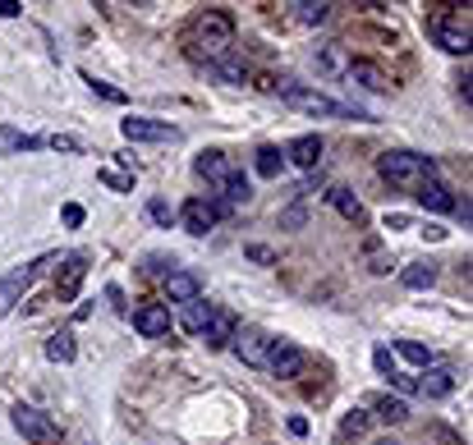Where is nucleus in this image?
I'll return each mask as SVG.
<instances>
[{
    "label": "nucleus",
    "instance_id": "4468645a",
    "mask_svg": "<svg viewBox=\"0 0 473 445\" xmlns=\"http://www.w3.org/2000/svg\"><path fill=\"white\" fill-rule=\"evenodd\" d=\"M414 198H419V207H428V211H455V202H459L441 179H423V184L414 189Z\"/></svg>",
    "mask_w": 473,
    "mask_h": 445
},
{
    "label": "nucleus",
    "instance_id": "423d86ee",
    "mask_svg": "<svg viewBox=\"0 0 473 445\" xmlns=\"http://www.w3.org/2000/svg\"><path fill=\"white\" fill-rule=\"evenodd\" d=\"M14 427L24 431V440H33V445H51L55 436H60V427L42 413V409H28V404H19L14 409Z\"/></svg>",
    "mask_w": 473,
    "mask_h": 445
},
{
    "label": "nucleus",
    "instance_id": "c03bdc74",
    "mask_svg": "<svg viewBox=\"0 0 473 445\" xmlns=\"http://www.w3.org/2000/svg\"><path fill=\"white\" fill-rule=\"evenodd\" d=\"M459 97H464V106L473 102V79H468V73H464V79H459Z\"/></svg>",
    "mask_w": 473,
    "mask_h": 445
},
{
    "label": "nucleus",
    "instance_id": "f704fd0d",
    "mask_svg": "<svg viewBox=\"0 0 473 445\" xmlns=\"http://www.w3.org/2000/svg\"><path fill=\"white\" fill-rule=\"evenodd\" d=\"M46 147H55V152H83V147H79V138H70V133H55V138H46Z\"/></svg>",
    "mask_w": 473,
    "mask_h": 445
},
{
    "label": "nucleus",
    "instance_id": "f257e3e1",
    "mask_svg": "<svg viewBox=\"0 0 473 445\" xmlns=\"http://www.w3.org/2000/svg\"><path fill=\"white\" fill-rule=\"evenodd\" d=\"M230 42H235V19H230L226 10H202V15L193 19V28H188L193 55H208V64H217V60L230 51Z\"/></svg>",
    "mask_w": 473,
    "mask_h": 445
},
{
    "label": "nucleus",
    "instance_id": "4c0bfd02",
    "mask_svg": "<svg viewBox=\"0 0 473 445\" xmlns=\"http://www.w3.org/2000/svg\"><path fill=\"white\" fill-rule=\"evenodd\" d=\"M372 363H377V372H381V377H395V363H391V349H377V353H372Z\"/></svg>",
    "mask_w": 473,
    "mask_h": 445
},
{
    "label": "nucleus",
    "instance_id": "ddd939ff",
    "mask_svg": "<svg viewBox=\"0 0 473 445\" xmlns=\"http://www.w3.org/2000/svg\"><path fill=\"white\" fill-rule=\"evenodd\" d=\"M345 79H350V83H359V88H368V92H386V88H391V79L381 73V64H377V60H350Z\"/></svg>",
    "mask_w": 473,
    "mask_h": 445
},
{
    "label": "nucleus",
    "instance_id": "aec40b11",
    "mask_svg": "<svg viewBox=\"0 0 473 445\" xmlns=\"http://www.w3.org/2000/svg\"><path fill=\"white\" fill-rule=\"evenodd\" d=\"M326 202H331L335 211H341L345 220H354V226H363V220H368V211H363V202L354 198V189H331V193H326Z\"/></svg>",
    "mask_w": 473,
    "mask_h": 445
},
{
    "label": "nucleus",
    "instance_id": "79ce46f5",
    "mask_svg": "<svg viewBox=\"0 0 473 445\" xmlns=\"http://www.w3.org/2000/svg\"><path fill=\"white\" fill-rule=\"evenodd\" d=\"M386 230H410V216H386Z\"/></svg>",
    "mask_w": 473,
    "mask_h": 445
},
{
    "label": "nucleus",
    "instance_id": "473e14b6",
    "mask_svg": "<svg viewBox=\"0 0 473 445\" xmlns=\"http://www.w3.org/2000/svg\"><path fill=\"white\" fill-rule=\"evenodd\" d=\"M221 193H226L230 202H248V198H253V189H248V179H244V175H235V179L221 189Z\"/></svg>",
    "mask_w": 473,
    "mask_h": 445
},
{
    "label": "nucleus",
    "instance_id": "6e6552de",
    "mask_svg": "<svg viewBox=\"0 0 473 445\" xmlns=\"http://www.w3.org/2000/svg\"><path fill=\"white\" fill-rule=\"evenodd\" d=\"M179 220H184V230H188V235H208L217 220H221V207L208 202V198H188L184 211H179Z\"/></svg>",
    "mask_w": 473,
    "mask_h": 445
},
{
    "label": "nucleus",
    "instance_id": "9d476101",
    "mask_svg": "<svg viewBox=\"0 0 473 445\" xmlns=\"http://www.w3.org/2000/svg\"><path fill=\"white\" fill-rule=\"evenodd\" d=\"M235 353H239L248 367H266V353H272V335L244 326V331H235Z\"/></svg>",
    "mask_w": 473,
    "mask_h": 445
},
{
    "label": "nucleus",
    "instance_id": "9b49d317",
    "mask_svg": "<svg viewBox=\"0 0 473 445\" xmlns=\"http://www.w3.org/2000/svg\"><path fill=\"white\" fill-rule=\"evenodd\" d=\"M46 262H51V257H42V262H24V266H19L5 285H0V313H10V308H14V299H19V294L37 280V271H42Z\"/></svg>",
    "mask_w": 473,
    "mask_h": 445
},
{
    "label": "nucleus",
    "instance_id": "2f4dec72",
    "mask_svg": "<svg viewBox=\"0 0 473 445\" xmlns=\"http://www.w3.org/2000/svg\"><path fill=\"white\" fill-rule=\"evenodd\" d=\"M101 184L115 193H133V175H120V170H101Z\"/></svg>",
    "mask_w": 473,
    "mask_h": 445
},
{
    "label": "nucleus",
    "instance_id": "cd10ccee",
    "mask_svg": "<svg viewBox=\"0 0 473 445\" xmlns=\"http://www.w3.org/2000/svg\"><path fill=\"white\" fill-rule=\"evenodd\" d=\"M400 358L414 363V367H432V349L419 344V340H400Z\"/></svg>",
    "mask_w": 473,
    "mask_h": 445
},
{
    "label": "nucleus",
    "instance_id": "4be33fe9",
    "mask_svg": "<svg viewBox=\"0 0 473 445\" xmlns=\"http://www.w3.org/2000/svg\"><path fill=\"white\" fill-rule=\"evenodd\" d=\"M437 262H410V266H404L400 271V280H404V289H432L437 285Z\"/></svg>",
    "mask_w": 473,
    "mask_h": 445
},
{
    "label": "nucleus",
    "instance_id": "f03ea898",
    "mask_svg": "<svg viewBox=\"0 0 473 445\" xmlns=\"http://www.w3.org/2000/svg\"><path fill=\"white\" fill-rule=\"evenodd\" d=\"M377 175L395 189H419L423 179H437V161L423 157V152H381Z\"/></svg>",
    "mask_w": 473,
    "mask_h": 445
},
{
    "label": "nucleus",
    "instance_id": "37998d69",
    "mask_svg": "<svg viewBox=\"0 0 473 445\" xmlns=\"http://www.w3.org/2000/svg\"><path fill=\"white\" fill-rule=\"evenodd\" d=\"M391 382H395V386H400V391H419V382H414V377H404V372H395V377H391Z\"/></svg>",
    "mask_w": 473,
    "mask_h": 445
},
{
    "label": "nucleus",
    "instance_id": "a19ab883",
    "mask_svg": "<svg viewBox=\"0 0 473 445\" xmlns=\"http://www.w3.org/2000/svg\"><path fill=\"white\" fill-rule=\"evenodd\" d=\"M363 422H368V413H359V409H354V413L345 418V431H363Z\"/></svg>",
    "mask_w": 473,
    "mask_h": 445
},
{
    "label": "nucleus",
    "instance_id": "b1692460",
    "mask_svg": "<svg viewBox=\"0 0 473 445\" xmlns=\"http://www.w3.org/2000/svg\"><path fill=\"white\" fill-rule=\"evenodd\" d=\"M235 331H239V322H235L230 313H217V317H212V326L202 331V335H208V344H212V349H226V344L235 340Z\"/></svg>",
    "mask_w": 473,
    "mask_h": 445
},
{
    "label": "nucleus",
    "instance_id": "ea45409f",
    "mask_svg": "<svg viewBox=\"0 0 473 445\" xmlns=\"http://www.w3.org/2000/svg\"><path fill=\"white\" fill-rule=\"evenodd\" d=\"M19 15H24L19 0H0V19H19Z\"/></svg>",
    "mask_w": 473,
    "mask_h": 445
},
{
    "label": "nucleus",
    "instance_id": "58836bf2",
    "mask_svg": "<svg viewBox=\"0 0 473 445\" xmlns=\"http://www.w3.org/2000/svg\"><path fill=\"white\" fill-rule=\"evenodd\" d=\"M368 262H372V271H377V276H386V271H391V266H395V262H391V257H386V253H377V248H372V253H368Z\"/></svg>",
    "mask_w": 473,
    "mask_h": 445
},
{
    "label": "nucleus",
    "instance_id": "7ed1b4c3",
    "mask_svg": "<svg viewBox=\"0 0 473 445\" xmlns=\"http://www.w3.org/2000/svg\"><path fill=\"white\" fill-rule=\"evenodd\" d=\"M276 92H281L285 106H294V111H304V115H326V120H354V115H359V111H350L345 102H335V97H326V92H313V88H299V83H276Z\"/></svg>",
    "mask_w": 473,
    "mask_h": 445
},
{
    "label": "nucleus",
    "instance_id": "20e7f679",
    "mask_svg": "<svg viewBox=\"0 0 473 445\" xmlns=\"http://www.w3.org/2000/svg\"><path fill=\"white\" fill-rule=\"evenodd\" d=\"M120 133L129 142H179V129L166 124V120H148V115H129L120 120Z\"/></svg>",
    "mask_w": 473,
    "mask_h": 445
},
{
    "label": "nucleus",
    "instance_id": "de8ad7c7",
    "mask_svg": "<svg viewBox=\"0 0 473 445\" xmlns=\"http://www.w3.org/2000/svg\"><path fill=\"white\" fill-rule=\"evenodd\" d=\"M377 445H395V440H377Z\"/></svg>",
    "mask_w": 473,
    "mask_h": 445
},
{
    "label": "nucleus",
    "instance_id": "0eeeda50",
    "mask_svg": "<svg viewBox=\"0 0 473 445\" xmlns=\"http://www.w3.org/2000/svg\"><path fill=\"white\" fill-rule=\"evenodd\" d=\"M193 170H198V179H208L212 189H226V184L239 175V166H235L226 152H202V157L193 161Z\"/></svg>",
    "mask_w": 473,
    "mask_h": 445
},
{
    "label": "nucleus",
    "instance_id": "6ab92c4d",
    "mask_svg": "<svg viewBox=\"0 0 473 445\" xmlns=\"http://www.w3.org/2000/svg\"><path fill=\"white\" fill-rule=\"evenodd\" d=\"M350 51H345V42H326V46H317V69L322 73H345L350 69Z\"/></svg>",
    "mask_w": 473,
    "mask_h": 445
},
{
    "label": "nucleus",
    "instance_id": "393cba45",
    "mask_svg": "<svg viewBox=\"0 0 473 445\" xmlns=\"http://www.w3.org/2000/svg\"><path fill=\"white\" fill-rule=\"evenodd\" d=\"M257 175L262 179H276L281 175V166H285V152H281V147H257Z\"/></svg>",
    "mask_w": 473,
    "mask_h": 445
},
{
    "label": "nucleus",
    "instance_id": "a878e982",
    "mask_svg": "<svg viewBox=\"0 0 473 445\" xmlns=\"http://www.w3.org/2000/svg\"><path fill=\"white\" fill-rule=\"evenodd\" d=\"M290 10H294L299 24H326V19H331V5H326V0H299V5H290Z\"/></svg>",
    "mask_w": 473,
    "mask_h": 445
},
{
    "label": "nucleus",
    "instance_id": "c85d7f7f",
    "mask_svg": "<svg viewBox=\"0 0 473 445\" xmlns=\"http://www.w3.org/2000/svg\"><path fill=\"white\" fill-rule=\"evenodd\" d=\"M5 147H10V152H37V147H46V138H28V133L5 129Z\"/></svg>",
    "mask_w": 473,
    "mask_h": 445
},
{
    "label": "nucleus",
    "instance_id": "f8f14e48",
    "mask_svg": "<svg viewBox=\"0 0 473 445\" xmlns=\"http://www.w3.org/2000/svg\"><path fill=\"white\" fill-rule=\"evenodd\" d=\"M133 331L148 335V340H161L170 331V308L166 304H143L139 313H133Z\"/></svg>",
    "mask_w": 473,
    "mask_h": 445
},
{
    "label": "nucleus",
    "instance_id": "39448f33",
    "mask_svg": "<svg viewBox=\"0 0 473 445\" xmlns=\"http://www.w3.org/2000/svg\"><path fill=\"white\" fill-rule=\"evenodd\" d=\"M428 33H432V42H437L441 51H450V55H468V51H473V46H468V24H455L450 15H432Z\"/></svg>",
    "mask_w": 473,
    "mask_h": 445
},
{
    "label": "nucleus",
    "instance_id": "5701e85b",
    "mask_svg": "<svg viewBox=\"0 0 473 445\" xmlns=\"http://www.w3.org/2000/svg\"><path fill=\"white\" fill-rule=\"evenodd\" d=\"M46 358H51V363H74V358H79L74 331H55V335L46 340Z\"/></svg>",
    "mask_w": 473,
    "mask_h": 445
},
{
    "label": "nucleus",
    "instance_id": "412c9836",
    "mask_svg": "<svg viewBox=\"0 0 473 445\" xmlns=\"http://www.w3.org/2000/svg\"><path fill=\"white\" fill-rule=\"evenodd\" d=\"M212 317H217V308H212V304L193 299V304H184V317H179V322H184V331H188V335H202V331L212 326Z\"/></svg>",
    "mask_w": 473,
    "mask_h": 445
},
{
    "label": "nucleus",
    "instance_id": "bb28decb",
    "mask_svg": "<svg viewBox=\"0 0 473 445\" xmlns=\"http://www.w3.org/2000/svg\"><path fill=\"white\" fill-rule=\"evenodd\" d=\"M372 409H377L381 422H404V418H410V404H404V400H391V395H381Z\"/></svg>",
    "mask_w": 473,
    "mask_h": 445
},
{
    "label": "nucleus",
    "instance_id": "7c9ffc66",
    "mask_svg": "<svg viewBox=\"0 0 473 445\" xmlns=\"http://www.w3.org/2000/svg\"><path fill=\"white\" fill-rule=\"evenodd\" d=\"M83 83H88V88H92L97 97H106V102H115V106L124 102V92H120V88H111V83H101V79H92V73H83Z\"/></svg>",
    "mask_w": 473,
    "mask_h": 445
},
{
    "label": "nucleus",
    "instance_id": "2eb2a0df",
    "mask_svg": "<svg viewBox=\"0 0 473 445\" xmlns=\"http://www.w3.org/2000/svg\"><path fill=\"white\" fill-rule=\"evenodd\" d=\"M285 157H290L299 170H317V161H322V138H317V133H304V138H294V142L285 147Z\"/></svg>",
    "mask_w": 473,
    "mask_h": 445
},
{
    "label": "nucleus",
    "instance_id": "a18cd8bd",
    "mask_svg": "<svg viewBox=\"0 0 473 445\" xmlns=\"http://www.w3.org/2000/svg\"><path fill=\"white\" fill-rule=\"evenodd\" d=\"M281 226H304V211H299V207H294V211H285V216H281Z\"/></svg>",
    "mask_w": 473,
    "mask_h": 445
},
{
    "label": "nucleus",
    "instance_id": "dca6fc26",
    "mask_svg": "<svg viewBox=\"0 0 473 445\" xmlns=\"http://www.w3.org/2000/svg\"><path fill=\"white\" fill-rule=\"evenodd\" d=\"M166 299H170V304H193V299H202L198 276H193V271H170V276H166Z\"/></svg>",
    "mask_w": 473,
    "mask_h": 445
},
{
    "label": "nucleus",
    "instance_id": "c756f323",
    "mask_svg": "<svg viewBox=\"0 0 473 445\" xmlns=\"http://www.w3.org/2000/svg\"><path fill=\"white\" fill-rule=\"evenodd\" d=\"M212 69L221 73V79H230V83H244V73H248V64H244V60H230V55H221Z\"/></svg>",
    "mask_w": 473,
    "mask_h": 445
},
{
    "label": "nucleus",
    "instance_id": "49530a36",
    "mask_svg": "<svg viewBox=\"0 0 473 445\" xmlns=\"http://www.w3.org/2000/svg\"><path fill=\"white\" fill-rule=\"evenodd\" d=\"M437 440H441V445H459V436H450L446 427H437Z\"/></svg>",
    "mask_w": 473,
    "mask_h": 445
},
{
    "label": "nucleus",
    "instance_id": "a211bd4d",
    "mask_svg": "<svg viewBox=\"0 0 473 445\" xmlns=\"http://www.w3.org/2000/svg\"><path fill=\"white\" fill-rule=\"evenodd\" d=\"M83 276H88V262H83V257H70V262H64V276L55 280V294H60L64 304H70V299H79V285H83Z\"/></svg>",
    "mask_w": 473,
    "mask_h": 445
},
{
    "label": "nucleus",
    "instance_id": "c9c22d12",
    "mask_svg": "<svg viewBox=\"0 0 473 445\" xmlns=\"http://www.w3.org/2000/svg\"><path fill=\"white\" fill-rule=\"evenodd\" d=\"M60 216H64V226H70V230H79V226H83V207H79V202H64V211H60Z\"/></svg>",
    "mask_w": 473,
    "mask_h": 445
},
{
    "label": "nucleus",
    "instance_id": "72a5a7b5",
    "mask_svg": "<svg viewBox=\"0 0 473 445\" xmlns=\"http://www.w3.org/2000/svg\"><path fill=\"white\" fill-rule=\"evenodd\" d=\"M148 216L157 220V226H166V230H170V220H175V211H170V202H161V198H152V202H148Z\"/></svg>",
    "mask_w": 473,
    "mask_h": 445
},
{
    "label": "nucleus",
    "instance_id": "1a4fd4ad",
    "mask_svg": "<svg viewBox=\"0 0 473 445\" xmlns=\"http://www.w3.org/2000/svg\"><path fill=\"white\" fill-rule=\"evenodd\" d=\"M304 349L294 340H272V353H266V367H272L276 377H299L304 372Z\"/></svg>",
    "mask_w": 473,
    "mask_h": 445
},
{
    "label": "nucleus",
    "instance_id": "f3484780",
    "mask_svg": "<svg viewBox=\"0 0 473 445\" xmlns=\"http://www.w3.org/2000/svg\"><path fill=\"white\" fill-rule=\"evenodd\" d=\"M419 391H423L428 400H446V395L455 391V372H450V367H423Z\"/></svg>",
    "mask_w": 473,
    "mask_h": 445
},
{
    "label": "nucleus",
    "instance_id": "e433bc0d",
    "mask_svg": "<svg viewBox=\"0 0 473 445\" xmlns=\"http://www.w3.org/2000/svg\"><path fill=\"white\" fill-rule=\"evenodd\" d=\"M244 253H248L253 262H262V266H272V262H276V253H272V248H266V244H248Z\"/></svg>",
    "mask_w": 473,
    "mask_h": 445
}]
</instances>
